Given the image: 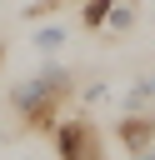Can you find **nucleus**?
I'll return each instance as SVG.
<instances>
[{"mask_svg":"<svg viewBox=\"0 0 155 160\" xmlns=\"http://www.w3.org/2000/svg\"><path fill=\"white\" fill-rule=\"evenodd\" d=\"M65 90H70V75H65L60 65H45L35 80H20V85L10 90V105L25 115V125H35V130H50Z\"/></svg>","mask_w":155,"mask_h":160,"instance_id":"f257e3e1","label":"nucleus"},{"mask_svg":"<svg viewBox=\"0 0 155 160\" xmlns=\"http://www.w3.org/2000/svg\"><path fill=\"white\" fill-rule=\"evenodd\" d=\"M55 150L60 160H105V145H100V130L90 120H65L55 130Z\"/></svg>","mask_w":155,"mask_h":160,"instance_id":"f03ea898","label":"nucleus"},{"mask_svg":"<svg viewBox=\"0 0 155 160\" xmlns=\"http://www.w3.org/2000/svg\"><path fill=\"white\" fill-rule=\"evenodd\" d=\"M120 140H125L130 155L150 150V145H155V120H150V115H130V120H120Z\"/></svg>","mask_w":155,"mask_h":160,"instance_id":"7ed1b4c3","label":"nucleus"},{"mask_svg":"<svg viewBox=\"0 0 155 160\" xmlns=\"http://www.w3.org/2000/svg\"><path fill=\"white\" fill-rule=\"evenodd\" d=\"M35 45H40V50H60V45H65V25H40V30H35Z\"/></svg>","mask_w":155,"mask_h":160,"instance_id":"20e7f679","label":"nucleus"},{"mask_svg":"<svg viewBox=\"0 0 155 160\" xmlns=\"http://www.w3.org/2000/svg\"><path fill=\"white\" fill-rule=\"evenodd\" d=\"M110 10H115V0H85V25H90V30H100Z\"/></svg>","mask_w":155,"mask_h":160,"instance_id":"39448f33","label":"nucleus"},{"mask_svg":"<svg viewBox=\"0 0 155 160\" xmlns=\"http://www.w3.org/2000/svg\"><path fill=\"white\" fill-rule=\"evenodd\" d=\"M130 20H135V15H130V10H125V5H120V10H110V15H105V25H110V30H130Z\"/></svg>","mask_w":155,"mask_h":160,"instance_id":"423d86ee","label":"nucleus"},{"mask_svg":"<svg viewBox=\"0 0 155 160\" xmlns=\"http://www.w3.org/2000/svg\"><path fill=\"white\" fill-rule=\"evenodd\" d=\"M135 160H155V145H150V150H140V155H135Z\"/></svg>","mask_w":155,"mask_h":160,"instance_id":"0eeeda50","label":"nucleus"},{"mask_svg":"<svg viewBox=\"0 0 155 160\" xmlns=\"http://www.w3.org/2000/svg\"><path fill=\"white\" fill-rule=\"evenodd\" d=\"M0 60H5V45H0Z\"/></svg>","mask_w":155,"mask_h":160,"instance_id":"6e6552de","label":"nucleus"}]
</instances>
